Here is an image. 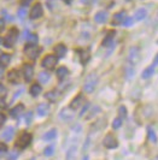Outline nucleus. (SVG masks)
I'll return each instance as SVG.
<instances>
[{
    "label": "nucleus",
    "instance_id": "nucleus-1",
    "mask_svg": "<svg viewBox=\"0 0 158 160\" xmlns=\"http://www.w3.org/2000/svg\"><path fill=\"white\" fill-rule=\"evenodd\" d=\"M98 80L99 78H98V76L95 73H89L87 77H86V80H85V83H83V90H85V93H87V94L93 93L95 87H97V84H98Z\"/></svg>",
    "mask_w": 158,
    "mask_h": 160
},
{
    "label": "nucleus",
    "instance_id": "nucleus-2",
    "mask_svg": "<svg viewBox=\"0 0 158 160\" xmlns=\"http://www.w3.org/2000/svg\"><path fill=\"white\" fill-rule=\"evenodd\" d=\"M140 58H141V54H140V48L138 46H132L129 48V52H128V63L130 65H136L139 62H140Z\"/></svg>",
    "mask_w": 158,
    "mask_h": 160
},
{
    "label": "nucleus",
    "instance_id": "nucleus-3",
    "mask_svg": "<svg viewBox=\"0 0 158 160\" xmlns=\"http://www.w3.org/2000/svg\"><path fill=\"white\" fill-rule=\"evenodd\" d=\"M17 36H18L17 29L12 28V29L8 32V35L5 36V39H4V46L8 48H11L15 45V42H16V40H17Z\"/></svg>",
    "mask_w": 158,
    "mask_h": 160
},
{
    "label": "nucleus",
    "instance_id": "nucleus-4",
    "mask_svg": "<svg viewBox=\"0 0 158 160\" xmlns=\"http://www.w3.org/2000/svg\"><path fill=\"white\" fill-rule=\"evenodd\" d=\"M57 63H58V58L55 54H48V56H46L42 59L41 65H42V68H45L47 70H51V69H53L57 65Z\"/></svg>",
    "mask_w": 158,
    "mask_h": 160
},
{
    "label": "nucleus",
    "instance_id": "nucleus-5",
    "mask_svg": "<svg viewBox=\"0 0 158 160\" xmlns=\"http://www.w3.org/2000/svg\"><path fill=\"white\" fill-rule=\"evenodd\" d=\"M24 53L29 57L30 59H35V58H38V56H39L40 48L38 47L36 43H28L24 47Z\"/></svg>",
    "mask_w": 158,
    "mask_h": 160
},
{
    "label": "nucleus",
    "instance_id": "nucleus-6",
    "mask_svg": "<svg viewBox=\"0 0 158 160\" xmlns=\"http://www.w3.org/2000/svg\"><path fill=\"white\" fill-rule=\"evenodd\" d=\"M30 142H32V135L28 134V132H24V134H22L21 136L18 137V140L16 142V147L21 148V149H24L30 144Z\"/></svg>",
    "mask_w": 158,
    "mask_h": 160
},
{
    "label": "nucleus",
    "instance_id": "nucleus-7",
    "mask_svg": "<svg viewBox=\"0 0 158 160\" xmlns=\"http://www.w3.org/2000/svg\"><path fill=\"white\" fill-rule=\"evenodd\" d=\"M103 144H104V147H106V148H109V149H112V148H116V147L118 146V142H117V140L112 136V135L109 134V135H106V136L104 137Z\"/></svg>",
    "mask_w": 158,
    "mask_h": 160
},
{
    "label": "nucleus",
    "instance_id": "nucleus-8",
    "mask_svg": "<svg viewBox=\"0 0 158 160\" xmlns=\"http://www.w3.org/2000/svg\"><path fill=\"white\" fill-rule=\"evenodd\" d=\"M44 13V8H42V5L41 4H35L34 6L30 10V18L32 19H38L42 16Z\"/></svg>",
    "mask_w": 158,
    "mask_h": 160
},
{
    "label": "nucleus",
    "instance_id": "nucleus-9",
    "mask_svg": "<svg viewBox=\"0 0 158 160\" xmlns=\"http://www.w3.org/2000/svg\"><path fill=\"white\" fill-rule=\"evenodd\" d=\"M83 101H85V98H83L82 94H80V95H77L76 98H74L70 102V110H72V111L77 110L79 107H81V106L83 105Z\"/></svg>",
    "mask_w": 158,
    "mask_h": 160
},
{
    "label": "nucleus",
    "instance_id": "nucleus-10",
    "mask_svg": "<svg viewBox=\"0 0 158 160\" xmlns=\"http://www.w3.org/2000/svg\"><path fill=\"white\" fill-rule=\"evenodd\" d=\"M34 76V68L30 64H25L23 68V77L27 82H30Z\"/></svg>",
    "mask_w": 158,
    "mask_h": 160
},
{
    "label": "nucleus",
    "instance_id": "nucleus-11",
    "mask_svg": "<svg viewBox=\"0 0 158 160\" xmlns=\"http://www.w3.org/2000/svg\"><path fill=\"white\" fill-rule=\"evenodd\" d=\"M124 19H126V11H119L117 13H115L113 17H112V24L113 25L122 24Z\"/></svg>",
    "mask_w": 158,
    "mask_h": 160
},
{
    "label": "nucleus",
    "instance_id": "nucleus-12",
    "mask_svg": "<svg viewBox=\"0 0 158 160\" xmlns=\"http://www.w3.org/2000/svg\"><path fill=\"white\" fill-rule=\"evenodd\" d=\"M59 118L63 119L64 122L71 120L74 118V112H72V110H70V108H64V110H62L61 113H59Z\"/></svg>",
    "mask_w": 158,
    "mask_h": 160
},
{
    "label": "nucleus",
    "instance_id": "nucleus-13",
    "mask_svg": "<svg viewBox=\"0 0 158 160\" xmlns=\"http://www.w3.org/2000/svg\"><path fill=\"white\" fill-rule=\"evenodd\" d=\"M109 19V13L106 11H98L94 16V21L97 23H105Z\"/></svg>",
    "mask_w": 158,
    "mask_h": 160
},
{
    "label": "nucleus",
    "instance_id": "nucleus-14",
    "mask_svg": "<svg viewBox=\"0 0 158 160\" xmlns=\"http://www.w3.org/2000/svg\"><path fill=\"white\" fill-rule=\"evenodd\" d=\"M13 137V128L12 127H8V128L4 130V132L1 134V140L5 141V142H8L11 141Z\"/></svg>",
    "mask_w": 158,
    "mask_h": 160
},
{
    "label": "nucleus",
    "instance_id": "nucleus-15",
    "mask_svg": "<svg viewBox=\"0 0 158 160\" xmlns=\"http://www.w3.org/2000/svg\"><path fill=\"white\" fill-rule=\"evenodd\" d=\"M66 47H65V45H63V43H58L57 46L55 47V57L57 58H63V57H65V54H66Z\"/></svg>",
    "mask_w": 158,
    "mask_h": 160
},
{
    "label": "nucleus",
    "instance_id": "nucleus-16",
    "mask_svg": "<svg viewBox=\"0 0 158 160\" xmlns=\"http://www.w3.org/2000/svg\"><path fill=\"white\" fill-rule=\"evenodd\" d=\"M36 112H38V114H39L40 117H45V116H47L48 112H50V105L46 104V102L40 104L39 106H38Z\"/></svg>",
    "mask_w": 158,
    "mask_h": 160
},
{
    "label": "nucleus",
    "instance_id": "nucleus-17",
    "mask_svg": "<svg viewBox=\"0 0 158 160\" xmlns=\"http://www.w3.org/2000/svg\"><path fill=\"white\" fill-rule=\"evenodd\" d=\"M23 112H24V105L19 104V105H17V106H15V107L10 111V114H11L12 117H19Z\"/></svg>",
    "mask_w": 158,
    "mask_h": 160
},
{
    "label": "nucleus",
    "instance_id": "nucleus-18",
    "mask_svg": "<svg viewBox=\"0 0 158 160\" xmlns=\"http://www.w3.org/2000/svg\"><path fill=\"white\" fill-rule=\"evenodd\" d=\"M147 16V10L146 8H139V10H136V12H135L134 15V18L136 21H142V19H145Z\"/></svg>",
    "mask_w": 158,
    "mask_h": 160
},
{
    "label": "nucleus",
    "instance_id": "nucleus-19",
    "mask_svg": "<svg viewBox=\"0 0 158 160\" xmlns=\"http://www.w3.org/2000/svg\"><path fill=\"white\" fill-rule=\"evenodd\" d=\"M55 137H57V130H55V129H51L46 134H44L42 140H44V141H53Z\"/></svg>",
    "mask_w": 158,
    "mask_h": 160
},
{
    "label": "nucleus",
    "instance_id": "nucleus-20",
    "mask_svg": "<svg viewBox=\"0 0 158 160\" xmlns=\"http://www.w3.org/2000/svg\"><path fill=\"white\" fill-rule=\"evenodd\" d=\"M147 136H149V141L151 143H157V135L152 127H147Z\"/></svg>",
    "mask_w": 158,
    "mask_h": 160
},
{
    "label": "nucleus",
    "instance_id": "nucleus-21",
    "mask_svg": "<svg viewBox=\"0 0 158 160\" xmlns=\"http://www.w3.org/2000/svg\"><path fill=\"white\" fill-rule=\"evenodd\" d=\"M68 73H69V70H68L65 66H61V68L57 70V77H58L59 81H63L64 78L68 76Z\"/></svg>",
    "mask_w": 158,
    "mask_h": 160
},
{
    "label": "nucleus",
    "instance_id": "nucleus-22",
    "mask_svg": "<svg viewBox=\"0 0 158 160\" xmlns=\"http://www.w3.org/2000/svg\"><path fill=\"white\" fill-rule=\"evenodd\" d=\"M113 38H115V32H108V35L105 36V39L103 40V46H104V47H108V46L112 45Z\"/></svg>",
    "mask_w": 158,
    "mask_h": 160
},
{
    "label": "nucleus",
    "instance_id": "nucleus-23",
    "mask_svg": "<svg viewBox=\"0 0 158 160\" xmlns=\"http://www.w3.org/2000/svg\"><path fill=\"white\" fill-rule=\"evenodd\" d=\"M30 94H32V96H34V98H36V96L40 95V93L42 92V88H41V86L40 84H38V83H34L32 87H30Z\"/></svg>",
    "mask_w": 158,
    "mask_h": 160
},
{
    "label": "nucleus",
    "instance_id": "nucleus-24",
    "mask_svg": "<svg viewBox=\"0 0 158 160\" xmlns=\"http://www.w3.org/2000/svg\"><path fill=\"white\" fill-rule=\"evenodd\" d=\"M155 73V68L151 65V66H149V68H146L144 71H142L141 73V77L144 78V80H147V78H150L151 76Z\"/></svg>",
    "mask_w": 158,
    "mask_h": 160
},
{
    "label": "nucleus",
    "instance_id": "nucleus-25",
    "mask_svg": "<svg viewBox=\"0 0 158 160\" xmlns=\"http://www.w3.org/2000/svg\"><path fill=\"white\" fill-rule=\"evenodd\" d=\"M50 78H51V75L48 73V72L46 71H44V72H41L39 75V82L40 83H42V84H45V83H47L48 81H50Z\"/></svg>",
    "mask_w": 158,
    "mask_h": 160
},
{
    "label": "nucleus",
    "instance_id": "nucleus-26",
    "mask_svg": "<svg viewBox=\"0 0 158 160\" xmlns=\"http://www.w3.org/2000/svg\"><path fill=\"white\" fill-rule=\"evenodd\" d=\"M76 151H77V147L76 146H71L69 148V151L66 153V160H72L75 154H76Z\"/></svg>",
    "mask_w": 158,
    "mask_h": 160
},
{
    "label": "nucleus",
    "instance_id": "nucleus-27",
    "mask_svg": "<svg viewBox=\"0 0 158 160\" xmlns=\"http://www.w3.org/2000/svg\"><path fill=\"white\" fill-rule=\"evenodd\" d=\"M8 80L10 81V82H17L18 81V72L16 71V70H11V71L8 73Z\"/></svg>",
    "mask_w": 158,
    "mask_h": 160
},
{
    "label": "nucleus",
    "instance_id": "nucleus-28",
    "mask_svg": "<svg viewBox=\"0 0 158 160\" xmlns=\"http://www.w3.org/2000/svg\"><path fill=\"white\" fill-rule=\"evenodd\" d=\"M10 60H11L10 54H1L0 56V65H3L4 68L8 64H10Z\"/></svg>",
    "mask_w": 158,
    "mask_h": 160
},
{
    "label": "nucleus",
    "instance_id": "nucleus-29",
    "mask_svg": "<svg viewBox=\"0 0 158 160\" xmlns=\"http://www.w3.org/2000/svg\"><path fill=\"white\" fill-rule=\"evenodd\" d=\"M134 73H135V70H134V66L133 65H128L126 68V76H127V78L129 80V78H133V76H134Z\"/></svg>",
    "mask_w": 158,
    "mask_h": 160
},
{
    "label": "nucleus",
    "instance_id": "nucleus-30",
    "mask_svg": "<svg viewBox=\"0 0 158 160\" xmlns=\"http://www.w3.org/2000/svg\"><path fill=\"white\" fill-rule=\"evenodd\" d=\"M25 40L28 41L29 43H38L39 38H38V35H35V34H28V35H25Z\"/></svg>",
    "mask_w": 158,
    "mask_h": 160
},
{
    "label": "nucleus",
    "instance_id": "nucleus-31",
    "mask_svg": "<svg viewBox=\"0 0 158 160\" xmlns=\"http://www.w3.org/2000/svg\"><path fill=\"white\" fill-rule=\"evenodd\" d=\"M57 96H58V94H57V92H48L47 94L45 95V98L47 99V100H50V101H55V99H57Z\"/></svg>",
    "mask_w": 158,
    "mask_h": 160
},
{
    "label": "nucleus",
    "instance_id": "nucleus-32",
    "mask_svg": "<svg viewBox=\"0 0 158 160\" xmlns=\"http://www.w3.org/2000/svg\"><path fill=\"white\" fill-rule=\"evenodd\" d=\"M44 154H45L46 157L53 155V154H55V147H53V146H48V147H46L45 151H44Z\"/></svg>",
    "mask_w": 158,
    "mask_h": 160
},
{
    "label": "nucleus",
    "instance_id": "nucleus-33",
    "mask_svg": "<svg viewBox=\"0 0 158 160\" xmlns=\"http://www.w3.org/2000/svg\"><path fill=\"white\" fill-rule=\"evenodd\" d=\"M89 60V53L88 52H82L81 53V63L85 65Z\"/></svg>",
    "mask_w": 158,
    "mask_h": 160
},
{
    "label": "nucleus",
    "instance_id": "nucleus-34",
    "mask_svg": "<svg viewBox=\"0 0 158 160\" xmlns=\"http://www.w3.org/2000/svg\"><path fill=\"white\" fill-rule=\"evenodd\" d=\"M122 127V119L121 118H116V119H113V122H112V128L113 129H118Z\"/></svg>",
    "mask_w": 158,
    "mask_h": 160
},
{
    "label": "nucleus",
    "instance_id": "nucleus-35",
    "mask_svg": "<svg viewBox=\"0 0 158 160\" xmlns=\"http://www.w3.org/2000/svg\"><path fill=\"white\" fill-rule=\"evenodd\" d=\"M118 113H119V118L121 119H123V118H126L127 117V108L124 106H121L118 108Z\"/></svg>",
    "mask_w": 158,
    "mask_h": 160
},
{
    "label": "nucleus",
    "instance_id": "nucleus-36",
    "mask_svg": "<svg viewBox=\"0 0 158 160\" xmlns=\"http://www.w3.org/2000/svg\"><path fill=\"white\" fill-rule=\"evenodd\" d=\"M25 16H27V10H25V8H21L18 10V18L19 19H24Z\"/></svg>",
    "mask_w": 158,
    "mask_h": 160
},
{
    "label": "nucleus",
    "instance_id": "nucleus-37",
    "mask_svg": "<svg viewBox=\"0 0 158 160\" xmlns=\"http://www.w3.org/2000/svg\"><path fill=\"white\" fill-rule=\"evenodd\" d=\"M133 22H134V18H132V17H126V19L123 21V25L124 27H130V25H133Z\"/></svg>",
    "mask_w": 158,
    "mask_h": 160
},
{
    "label": "nucleus",
    "instance_id": "nucleus-38",
    "mask_svg": "<svg viewBox=\"0 0 158 160\" xmlns=\"http://www.w3.org/2000/svg\"><path fill=\"white\" fill-rule=\"evenodd\" d=\"M99 112H100V107H99V106H94V107H93V110L91 111V114L88 116L87 118H92V117H94L95 114H98Z\"/></svg>",
    "mask_w": 158,
    "mask_h": 160
},
{
    "label": "nucleus",
    "instance_id": "nucleus-39",
    "mask_svg": "<svg viewBox=\"0 0 158 160\" xmlns=\"http://www.w3.org/2000/svg\"><path fill=\"white\" fill-rule=\"evenodd\" d=\"M88 108H89V104L88 102H86V104L83 105V107H82V110H81V112H80V117H83L86 113H87V111H88Z\"/></svg>",
    "mask_w": 158,
    "mask_h": 160
},
{
    "label": "nucleus",
    "instance_id": "nucleus-40",
    "mask_svg": "<svg viewBox=\"0 0 158 160\" xmlns=\"http://www.w3.org/2000/svg\"><path fill=\"white\" fill-rule=\"evenodd\" d=\"M5 96H6V88H5V86L0 84V98L5 99Z\"/></svg>",
    "mask_w": 158,
    "mask_h": 160
},
{
    "label": "nucleus",
    "instance_id": "nucleus-41",
    "mask_svg": "<svg viewBox=\"0 0 158 160\" xmlns=\"http://www.w3.org/2000/svg\"><path fill=\"white\" fill-rule=\"evenodd\" d=\"M6 151H8V146L4 143V142H0V154L6 153Z\"/></svg>",
    "mask_w": 158,
    "mask_h": 160
},
{
    "label": "nucleus",
    "instance_id": "nucleus-42",
    "mask_svg": "<svg viewBox=\"0 0 158 160\" xmlns=\"http://www.w3.org/2000/svg\"><path fill=\"white\" fill-rule=\"evenodd\" d=\"M17 158H18V152H12L8 155V160H16Z\"/></svg>",
    "mask_w": 158,
    "mask_h": 160
},
{
    "label": "nucleus",
    "instance_id": "nucleus-43",
    "mask_svg": "<svg viewBox=\"0 0 158 160\" xmlns=\"http://www.w3.org/2000/svg\"><path fill=\"white\" fill-rule=\"evenodd\" d=\"M5 120H6V117H5V114H3V113H0V128L4 125V123H5Z\"/></svg>",
    "mask_w": 158,
    "mask_h": 160
},
{
    "label": "nucleus",
    "instance_id": "nucleus-44",
    "mask_svg": "<svg viewBox=\"0 0 158 160\" xmlns=\"http://www.w3.org/2000/svg\"><path fill=\"white\" fill-rule=\"evenodd\" d=\"M32 117H33V113L28 112V114H27V124H28V125H29L30 122H32Z\"/></svg>",
    "mask_w": 158,
    "mask_h": 160
},
{
    "label": "nucleus",
    "instance_id": "nucleus-45",
    "mask_svg": "<svg viewBox=\"0 0 158 160\" xmlns=\"http://www.w3.org/2000/svg\"><path fill=\"white\" fill-rule=\"evenodd\" d=\"M22 93H23V89H19V90L17 92V94H16V95H13V96H12V101H15V100H16L17 98H18V96L21 95Z\"/></svg>",
    "mask_w": 158,
    "mask_h": 160
},
{
    "label": "nucleus",
    "instance_id": "nucleus-46",
    "mask_svg": "<svg viewBox=\"0 0 158 160\" xmlns=\"http://www.w3.org/2000/svg\"><path fill=\"white\" fill-rule=\"evenodd\" d=\"M4 28H5V21L3 18H0V32L4 30Z\"/></svg>",
    "mask_w": 158,
    "mask_h": 160
},
{
    "label": "nucleus",
    "instance_id": "nucleus-47",
    "mask_svg": "<svg viewBox=\"0 0 158 160\" xmlns=\"http://www.w3.org/2000/svg\"><path fill=\"white\" fill-rule=\"evenodd\" d=\"M4 107H6V104H5V99L0 98V108H4Z\"/></svg>",
    "mask_w": 158,
    "mask_h": 160
},
{
    "label": "nucleus",
    "instance_id": "nucleus-48",
    "mask_svg": "<svg viewBox=\"0 0 158 160\" xmlns=\"http://www.w3.org/2000/svg\"><path fill=\"white\" fill-rule=\"evenodd\" d=\"M152 66H153V68L158 66V54L155 57V60H153V63H152Z\"/></svg>",
    "mask_w": 158,
    "mask_h": 160
},
{
    "label": "nucleus",
    "instance_id": "nucleus-49",
    "mask_svg": "<svg viewBox=\"0 0 158 160\" xmlns=\"http://www.w3.org/2000/svg\"><path fill=\"white\" fill-rule=\"evenodd\" d=\"M30 1H32V0H22V5H23V6H27Z\"/></svg>",
    "mask_w": 158,
    "mask_h": 160
},
{
    "label": "nucleus",
    "instance_id": "nucleus-50",
    "mask_svg": "<svg viewBox=\"0 0 158 160\" xmlns=\"http://www.w3.org/2000/svg\"><path fill=\"white\" fill-rule=\"evenodd\" d=\"M3 72H4V66H3V65H0V76L3 75Z\"/></svg>",
    "mask_w": 158,
    "mask_h": 160
},
{
    "label": "nucleus",
    "instance_id": "nucleus-51",
    "mask_svg": "<svg viewBox=\"0 0 158 160\" xmlns=\"http://www.w3.org/2000/svg\"><path fill=\"white\" fill-rule=\"evenodd\" d=\"M82 160H89V157L86 155V157H83V158H82Z\"/></svg>",
    "mask_w": 158,
    "mask_h": 160
},
{
    "label": "nucleus",
    "instance_id": "nucleus-52",
    "mask_svg": "<svg viewBox=\"0 0 158 160\" xmlns=\"http://www.w3.org/2000/svg\"><path fill=\"white\" fill-rule=\"evenodd\" d=\"M83 4H87V2H89V0H81Z\"/></svg>",
    "mask_w": 158,
    "mask_h": 160
},
{
    "label": "nucleus",
    "instance_id": "nucleus-53",
    "mask_svg": "<svg viewBox=\"0 0 158 160\" xmlns=\"http://www.w3.org/2000/svg\"><path fill=\"white\" fill-rule=\"evenodd\" d=\"M64 1H65V2H68V4H69V2H70L71 0H64Z\"/></svg>",
    "mask_w": 158,
    "mask_h": 160
},
{
    "label": "nucleus",
    "instance_id": "nucleus-54",
    "mask_svg": "<svg viewBox=\"0 0 158 160\" xmlns=\"http://www.w3.org/2000/svg\"><path fill=\"white\" fill-rule=\"evenodd\" d=\"M30 160H36V159H35V158H32V159H30Z\"/></svg>",
    "mask_w": 158,
    "mask_h": 160
},
{
    "label": "nucleus",
    "instance_id": "nucleus-55",
    "mask_svg": "<svg viewBox=\"0 0 158 160\" xmlns=\"http://www.w3.org/2000/svg\"><path fill=\"white\" fill-rule=\"evenodd\" d=\"M128 1H130V0H128Z\"/></svg>",
    "mask_w": 158,
    "mask_h": 160
},
{
    "label": "nucleus",
    "instance_id": "nucleus-56",
    "mask_svg": "<svg viewBox=\"0 0 158 160\" xmlns=\"http://www.w3.org/2000/svg\"><path fill=\"white\" fill-rule=\"evenodd\" d=\"M157 43H158V41H157Z\"/></svg>",
    "mask_w": 158,
    "mask_h": 160
}]
</instances>
